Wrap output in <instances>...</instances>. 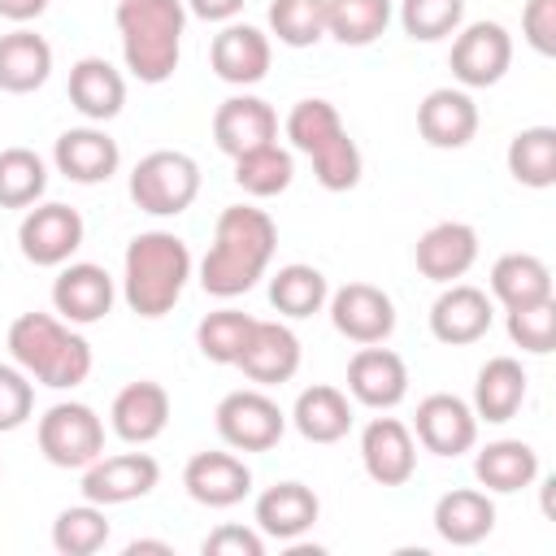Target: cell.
<instances>
[{
	"mask_svg": "<svg viewBox=\"0 0 556 556\" xmlns=\"http://www.w3.org/2000/svg\"><path fill=\"white\" fill-rule=\"evenodd\" d=\"M274 248H278V226L265 208H256V204L222 208L217 226H213V243L200 261V287L213 300L248 295L265 278Z\"/></svg>",
	"mask_w": 556,
	"mask_h": 556,
	"instance_id": "1",
	"label": "cell"
},
{
	"mask_svg": "<svg viewBox=\"0 0 556 556\" xmlns=\"http://www.w3.org/2000/svg\"><path fill=\"white\" fill-rule=\"evenodd\" d=\"M9 356L17 369L30 374V382L52 387V391H70L78 382H87L96 356L91 343L52 313H22L9 326Z\"/></svg>",
	"mask_w": 556,
	"mask_h": 556,
	"instance_id": "2",
	"label": "cell"
},
{
	"mask_svg": "<svg viewBox=\"0 0 556 556\" xmlns=\"http://www.w3.org/2000/svg\"><path fill=\"white\" fill-rule=\"evenodd\" d=\"M113 22L122 35V61L139 83L161 87L165 78H174L187 30L182 0H117Z\"/></svg>",
	"mask_w": 556,
	"mask_h": 556,
	"instance_id": "3",
	"label": "cell"
},
{
	"mask_svg": "<svg viewBox=\"0 0 556 556\" xmlns=\"http://www.w3.org/2000/svg\"><path fill=\"white\" fill-rule=\"evenodd\" d=\"M191 278V248L174 230H143L122 256V295L139 317H165Z\"/></svg>",
	"mask_w": 556,
	"mask_h": 556,
	"instance_id": "4",
	"label": "cell"
},
{
	"mask_svg": "<svg viewBox=\"0 0 556 556\" xmlns=\"http://www.w3.org/2000/svg\"><path fill=\"white\" fill-rule=\"evenodd\" d=\"M287 139L295 152L313 161V174L326 191H352L361 182V148L352 143L339 109L321 96L291 104L287 113Z\"/></svg>",
	"mask_w": 556,
	"mask_h": 556,
	"instance_id": "5",
	"label": "cell"
},
{
	"mask_svg": "<svg viewBox=\"0 0 556 556\" xmlns=\"http://www.w3.org/2000/svg\"><path fill=\"white\" fill-rule=\"evenodd\" d=\"M200 195V165L178 148H156L130 169V200L152 217H178Z\"/></svg>",
	"mask_w": 556,
	"mask_h": 556,
	"instance_id": "6",
	"label": "cell"
},
{
	"mask_svg": "<svg viewBox=\"0 0 556 556\" xmlns=\"http://www.w3.org/2000/svg\"><path fill=\"white\" fill-rule=\"evenodd\" d=\"M39 452L56 469H87L96 456H104V421L91 404L61 400L39 417Z\"/></svg>",
	"mask_w": 556,
	"mask_h": 556,
	"instance_id": "7",
	"label": "cell"
},
{
	"mask_svg": "<svg viewBox=\"0 0 556 556\" xmlns=\"http://www.w3.org/2000/svg\"><path fill=\"white\" fill-rule=\"evenodd\" d=\"M213 426L230 452H269L287 430V413L261 387H248L217 400Z\"/></svg>",
	"mask_w": 556,
	"mask_h": 556,
	"instance_id": "8",
	"label": "cell"
},
{
	"mask_svg": "<svg viewBox=\"0 0 556 556\" xmlns=\"http://www.w3.org/2000/svg\"><path fill=\"white\" fill-rule=\"evenodd\" d=\"M83 213L61 204V200H43V204H30L17 222V248L30 265L39 269H61L78 248H83Z\"/></svg>",
	"mask_w": 556,
	"mask_h": 556,
	"instance_id": "9",
	"label": "cell"
},
{
	"mask_svg": "<svg viewBox=\"0 0 556 556\" xmlns=\"http://www.w3.org/2000/svg\"><path fill=\"white\" fill-rule=\"evenodd\" d=\"M452 78L465 87V91H478V87H495L508 65H513V35L500 26V22H469L456 30L452 39Z\"/></svg>",
	"mask_w": 556,
	"mask_h": 556,
	"instance_id": "10",
	"label": "cell"
},
{
	"mask_svg": "<svg viewBox=\"0 0 556 556\" xmlns=\"http://www.w3.org/2000/svg\"><path fill=\"white\" fill-rule=\"evenodd\" d=\"M161 482V465L148 452H117V456H96L83 469V500L113 508V504H130L152 495V486Z\"/></svg>",
	"mask_w": 556,
	"mask_h": 556,
	"instance_id": "11",
	"label": "cell"
},
{
	"mask_svg": "<svg viewBox=\"0 0 556 556\" xmlns=\"http://www.w3.org/2000/svg\"><path fill=\"white\" fill-rule=\"evenodd\" d=\"M330 308V326L352 339V343H387L395 330V304L382 287L374 282H343L339 291H330L326 300Z\"/></svg>",
	"mask_w": 556,
	"mask_h": 556,
	"instance_id": "12",
	"label": "cell"
},
{
	"mask_svg": "<svg viewBox=\"0 0 556 556\" xmlns=\"http://www.w3.org/2000/svg\"><path fill=\"white\" fill-rule=\"evenodd\" d=\"M113 300H117V287H113L109 269L96 265V261H65L56 269V278H52V308L70 326L104 321Z\"/></svg>",
	"mask_w": 556,
	"mask_h": 556,
	"instance_id": "13",
	"label": "cell"
},
{
	"mask_svg": "<svg viewBox=\"0 0 556 556\" xmlns=\"http://www.w3.org/2000/svg\"><path fill=\"white\" fill-rule=\"evenodd\" d=\"M52 165L56 174H65L70 182H83V187H96V182H109L122 165V148L117 139L104 130V126H70L56 135L52 143Z\"/></svg>",
	"mask_w": 556,
	"mask_h": 556,
	"instance_id": "14",
	"label": "cell"
},
{
	"mask_svg": "<svg viewBox=\"0 0 556 556\" xmlns=\"http://www.w3.org/2000/svg\"><path fill=\"white\" fill-rule=\"evenodd\" d=\"M413 434L434 456H460V452H469L478 443V417H473L469 400H460L452 391H434V395H426L417 404Z\"/></svg>",
	"mask_w": 556,
	"mask_h": 556,
	"instance_id": "15",
	"label": "cell"
},
{
	"mask_svg": "<svg viewBox=\"0 0 556 556\" xmlns=\"http://www.w3.org/2000/svg\"><path fill=\"white\" fill-rule=\"evenodd\" d=\"M269 61H274V48H269V35L261 26H248V22H226L213 43H208V65L222 83L230 87H252L269 74Z\"/></svg>",
	"mask_w": 556,
	"mask_h": 556,
	"instance_id": "16",
	"label": "cell"
},
{
	"mask_svg": "<svg viewBox=\"0 0 556 556\" xmlns=\"http://www.w3.org/2000/svg\"><path fill=\"white\" fill-rule=\"evenodd\" d=\"M348 395L365 408H395L408 395V365L400 352L382 348V343H365L352 361H348Z\"/></svg>",
	"mask_w": 556,
	"mask_h": 556,
	"instance_id": "17",
	"label": "cell"
},
{
	"mask_svg": "<svg viewBox=\"0 0 556 556\" xmlns=\"http://www.w3.org/2000/svg\"><path fill=\"white\" fill-rule=\"evenodd\" d=\"M361 465L378 486H404L417 473V439L400 417H374L361 430Z\"/></svg>",
	"mask_w": 556,
	"mask_h": 556,
	"instance_id": "18",
	"label": "cell"
},
{
	"mask_svg": "<svg viewBox=\"0 0 556 556\" xmlns=\"http://www.w3.org/2000/svg\"><path fill=\"white\" fill-rule=\"evenodd\" d=\"M109 426L122 443L130 447H143L152 439L165 434L169 426V391L152 378H135L126 382L117 395H113V408H109Z\"/></svg>",
	"mask_w": 556,
	"mask_h": 556,
	"instance_id": "19",
	"label": "cell"
},
{
	"mask_svg": "<svg viewBox=\"0 0 556 556\" xmlns=\"http://www.w3.org/2000/svg\"><path fill=\"white\" fill-rule=\"evenodd\" d=\"M274 139H278V113H274L269 100L243 91V96H230V100L217 104V113H213V143L230 161L252 152V148H265Z\"/></svg>",
	"mask_w": 556,
	"mask_h": 556,
	"instance_id": "20",
	"label": "cell"
},
{
	"mask_svg": "<svg viewBox=\"0 0 556 556\" xmlns=\"http://www.w3.org/2000/svg\"><path fill=\"white\" fill-rule=\"evenodd\" d=\"M413 261H417V274L447 287L456 278H465L478 261V230L469 222H434L417 248H413Z\"/></svg>",
	"mask_w": 556,
	"mask_h": 556,
	"instance_id": "21",
	"label": "cell"
},
{
	"mask_svg": "<svg viewBox=\"0 0 556 556\" xmlns=\"http://www.w3.org/2000/svg\"><path fill=\"white\" fill-rule=\"evenodd\" d=\"M491 330V295L469 282H447L430 304V334L447 348H469Z\"/></svg>",
	"mask_w": 556,
	"mask_h": 556,
	"instance_id": "22",
	"label": "cell"
},
{
	"mask_svg": "<svg viewBox=\"0 0 556 556\" xmlns=\"http://www.w3.org/2000/svg\"><path fill=\"white\" fill-rule=\"evenodd\" d=\"M235 369H243V378H252L256 387H278V382H291L295 369H300V339L287 321H261L252 326Z\"/></svg>",
	"mask_w": 556,
	"mask_h": 556,
	"instance_id": "23",
	"label": "cell"
},
{
	"mask_svg": "<svg viewBox=\"0 0 556 556\" xmlns=\"http://www.w3.org/2000/svg\"><path fill=\"white\" fill-rule=\"evenodd\" d=\"M182 486L204 508H235L252 491V469L235 452H195L182 469Z\"/></svg>",
	"mask_w": 556,
	"mask_h": 556,
	"instance_id": "24",
	"label": "cell"
},
{
	"mask_svg": "<svg viewBox=\"0 0 556 556\" xmlns=\"http://www.w3.org/2000/svg\"><path fill=\"white\" fill-rule=\"evenodd\" d=\"M317 513H321V500L304 482H274L256 495V508H252L256 530L278 543H295L304 530H313Z\"/></svg>",
	"mask_w": 556,
	"mask_h": 556,
	"instance_id": "25",
	"label": "cell"
},
{
	"mask_svg": "<svg viewBox=\"0 0 556 556\" xmlns=\"http://www.w3.org/2000/svg\"><path fill=\"white\" fill-rule=\"evenodd\" d=\"M417 130L430 148H465L478 135V104L465 87H434L417 104Z\"/></svg>",
	"mask_w": 556,
	"mask_h": 556,
	"instance_id": "26",
	"label": "cell"
},
{
	"mask_svg": "<svg viewBox=\"0 0 556 556\" xmlns=\"http://www.w3.org/2000/svg\"><path fill=\"white\" fill-rule=\"evenodd\" d=\"M434 534L452 547H473L495 530V500L478 486H452L434 500Z\"/></svg>",
	"mask_w": 556,
	"mask_h": 556,
	"instance_id": "27",
	"label": "cell"
},
{
	"mask_svg": "<svg viewBox=\"0 0 556 556\" xmlns=\"http://www.w3.org/2000/svg\"><path fill=\"white\" fill-rule=\"evenodd\" d=\"M70 104L87 122H113L126 104V78L104 56H83L70 65Z\"/></svg>",
	"mask_w": 556,
	"mask_h": 556,
	"instance_id": "28",
	"label": "cell"
},
{
	"mask_svg": "<svg viewBox=\"0 0 556 556\" xmlns=\"http://www.w3.org/2000/svg\"><path fill=\"white\" fill-rule=\"evenodd\" d=\"M526 387H530V378H526L517 356H491L473 378V404L469 408L478 421H491V426L513 421L517 408L526 404Z\"/></svg>",
	"mask_w": 556,
	"mask_h": 556,
	"instance_id": "29",
	"label": "cell"
},
{
	"mask_svg": "<svg viewBox=\"0 0 556 556\" xmlns=\"http://www.w3.org/2000/svg\"><path fill=\"white\" fill-rule=\"evenodd\" d=\"M52 74V43L26 26L0 35V91L26 96L39 91Z\"/></svg>",
	"mask_w": 556,
	"mask_h": 556,
	"instance_id": "30",
	"label": "cell"
},
{
	"mask_svg": "<svg viewBox=\"0 0 556 556\" xmlns=\"http://www.w3.org/2000/svg\"><path fill=\"white\" fill-rule=\"evenodd\" d=\"M473 478L495 495L526 491L539 478V452L526 439H495L473 456Z\"/></svg>",
	"mask_w": 556,
	"mask_h": 556,
	"instance_id": "31",
	"label": "cell"
},
{
	"mask_svg": "<svg viewBox=\"0 0 556 556\" xmlns=\"http://www.w3.org/2000/svg\"><path fill=\"white\" fill-rule=\"evenodd\" d=\"M291 426L308 439V443H339L348 430H352V404L339 387L330 382H317V387H304L295 395V408H291Z\"/></svg>",
	"mask_w": 556,
	"mask_h": 556,
	"instance_id": "32",
	"label": "cell"
},
{
	"mask_svg": "<svg viewBox=\"0 0 556 556\" xmlns=\"http://www.w3.org/2000/svg\"><path fill=\"white\" fill-rule=\"evenodd\" d=\"M486 282H491V300H500L504 308L552 300V269L534 252H504L491 265V278Z\"/></svg>",
	"mask_w": 556,
	"mask_h": 556,
	"instance_id": "33",
	"label": "cell"
},
{
	"mask_svg": "<svg viewBox=\"0 0 556 556\" xmlns=\"http://www.w3.org/2000/svg\"><path fill=\"white\" fill-rule=\"evenodd\" d=\"M326 300H330V282H326V274H321L317 265L291 261V265H282V269L269 278V304H274L282 317H291V321L321 313Z\"/></svg>",
	"mask_w": 556,
	"mask_h": 556,
	"instance_id": "34",
	"label": "cell"
},
{
	"mask_svg": "<svg viewBox=\"0 0 556 556\" xmlns=\"http://www.w3.org/2000/svg\"><path fill=\"white\" fill-rule=\"evenodd\" d=\"M508 174L521 182V187H534V191H547L556 182V130L552 126H526L508 139Z\"/></svg>",
	"mask_w": 556,
	"mask_h": 556,
	"instance_id": "35",
	"label": "cell"
},
{
	"mask_svg": "<svg viewBox=\"0 0 556 556\" xmlns=\"http://www.w3.org/2000/svg\"><path fill=\"white\" fill-rule=\"evenodd\" d=\"M391 26V0H326V35L343 48H365Z\"/></svg>",
	"mask_w": 556,
	"mask_h": 556,
	"instance_id": "36",
	"label": "cell"
},
{
	"mask_svg": "<svg viewBox=\"0 0 556 556\" xmlns=\"http://www.w3.org/2000/svg\"><path fill=\"white\" fill-rule=\"evenodd\" d=\"M291 178H295V156L287 148H278V139L265 143V148H252V152L235 156V182L248 195H256V200L282 195L291 187Z\"/></svg>",
	"mask_w": 556,
	"mask_h": 556,
	"instance_id": "37",
	"label": "cell"
},
{
	"mask_svg": "<svg viewBox=\"0 0 556 556\" xmlns=\"http://www.w3.org/2000/svg\"><path fill=\"white\" fill-rule=\"evenodd\" d=\"M48 191V165L30 148L0 152V208H30Z\"/></svg>",
	"mask_w": 556,
	"mask_h": 556,
	"instance_id": "38",
	"label": "cell"
},
{
	"mask_svg": "<svg viewBox=\"0 0 556 556\" xmlns=\"http://www.w3.org/2000/svg\"><path fill=\"white\" fill-rule=\"evenodd\" d=\"M109 543V517L100 504L83 500V504H70L56 513L52 521V547L61 556H91Z\"/></svg>",
	"mask_w": 556,
	"mask_h": 556,
	"instance_id": "39",
	"label": "cell"
},
{
	"mask_svg": "<svg viewBox=\"0 0 556 556\" xmlns=\"http://www.w3.org/2000/svg\"><path fill=\"white\" fill-rule=\"evenodd\" d=\"M252 326H256L252 313L217 308V313L200 317V326H195V348H200V356L213 361V365H235L239 352H243V343H248V334H252Z\"/></svg>",
	"mask_w": 556,
	"mask_h": 556,
	"instance_id": "40",
	"label": "cell"
},
{
	"mask_svg": "<svg viewBox=\"0 0 556 556\" xmlns=\"http://www.w3.org/2000/svg\"><path fill=\"white\" fill-rule=\"evenodd\" d=\"M269 35L287 48H313L326 39V0H269Z\"/></svg>",
	"mask_w": 556,
	"mask_h": 556,
	"instance_id": "41",
	"label": "cell"
},
{
	"mask_svg": "<svg viewBox=\"0 0 556 556\" xmlns=\"http://www.w3.org/2000/svg\"><path fill=\"white\" fill-rule=\"evenodd\" d=\"M400 26L417 43L447 39L465 26V0H400Z\"/></svg>",
	"mask_w": 556,
	"mask_h": 556,
	"instance_id": "42",
	"label": "cell"
},
{
	"mask_svg": "<svg viewBox=\"0 0 556 556\" xmlns=\"http://www.w3.org/2000/svg\"><path fill=\"white\" fill-rule=\"evenodd\" d=\"M508 313V339L530 352V356H547L556 348V300H539V304H521V308H504Z\"/></svg>",
	"mask_w": 556,
	"mask_h": 556,
	"instance_id": "43",
	"label": "cell"
},
{
	"mask_svg": "<svg viewBox=\"0 0 556 556\" xmlns=\"http://www.w3.org/2000/svg\"><path fill=\"white\" fill-rule=\"evenodd\" d=\"M30 408H35V382H30V374L0 361V434L26 426Z\"/></svg>",
	"mask_w": 556,
	"mask_h": 556,
	"instance_id": "44",
	"label": "cell"
},
{
	"mask_svg": "<svg viewBox=\"0 0 556 556\" xmlns=\"http://www.w3.org/2000/svg\"><path fill=\"white\" fill-rule=\"evenodd\" d=\"M204 556H265V534L256 526H217L200 543Z\"/></svg>",
	"mask_w": 556,
	"mask_h": 556,
	"instance_id": "45",
	"label": "cell"
},
{
	"mask_svg": "<svg viewBox=\"0 0 556 556\" xmlns=\"http://www.w3.org/2000/svg\"><path fill=\"white\" fill-rule=\"evenodd\" d=\"M521 39L539 56H556V0H526V9H521Z\"/></svg>",
	"mask_w": 556,
	"mask_h": 556,
	"instance_id": "46",
	"label": "cell"
},
{
	"mask_svg": "<svg viewBox=\"0 0 556 556\" xmlns=\"http://www.w3.org/2000/svg\"><path fill=\"white\" fill-rule=\"evenodd\" d=\"M187 4V13H195V17H204V22H235L239 13H243V4L248 0H182Z\"/></svg>",
	"mask_w": 556,
	"mask_h": 556,
	"instance_id": "47",
	"label": "cell"
},
{
	"mask_svg": "<svg viewBox=\"0 0 556 556\" xmlns=\"http://www.w3.org/2000/svg\"><path fill=\"white\" fill-rule=\"evenodd\" d=\"M43 9H48V0H0V17L13 22V26H26V22L43 17Z\"/></svg>",
	"mask_w": 556,
	"mask_h": 556,
	"instance_id": "48",
	"label": "cell"
},
{
	"mask_svg": "<svg viewBox=\"0 0 556 556\" xmlns=\"http://www.w3.org/2000/svg\"><path fill=\"white\" fill-rule=\"evenodd\" d=\"M143 552H156V556H174V547L165 539H135L126 543V556H143Z\"/></svg>",
	"mask_w": 556,
	"mask_h": 556,
	"instance_id": "49",
	"label": "cell"
}]
</instances>
